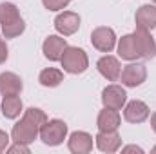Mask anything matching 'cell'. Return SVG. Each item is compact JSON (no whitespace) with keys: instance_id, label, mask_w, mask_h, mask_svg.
Masks as SVG:
<instances>
[{"instance_id":"cell-5","label":"cell","mask_w":156,"mask_h":154,"mask_svg":"<svg viewBox=\"0 0 156 154\" xmlns=\"http://www.w3.org/2000/svg\"><path fill=\"white\" fill-rule=\"evenodd\" d=\"M55 27L64 37H69V35H73V33L78 31V27H80V16H78L76 13L64 11V13H60L55 18Z\"/></svg>"},{"instance_id":"cell-2","label":"cell","mask_w":156,"mask_h":154,"mask_svg":"<svg viewBox=\"0 0 156 154\" xmlns=\"http://www.w3.org/2000/svg\"><path fill=\"white\" fill-rule=\"evenodd\" d=\"M60 62H62L64 71H67V73H71V75H80V73H83V71L87 69V64H89V62H87V54H85L82 49H78V47H66V51H64Z\"/></svg>"},{"instance_id":"cell-8","label":"cell","mask_w":156,"mask_h":154,"mask_svg":"<svg viewBox=\"0 0 156 154\" xmlns=\"http://www.w3.org/2000/svg\"><path fill=\"white\" fill-rule=\"evenodd\" d=\"M125 98L127 94L120 85H109L102 93V102L107 109H116V111L122 109V105L125 103Z\"/></svg>"},{"instance_id":"cell-9","label":"cell","mask_w":156,"mask_h":154,"mask_svg":"<svg viewBox=\"0 0 156 154\" xmlns=\"http://www.w3.org/2000/svg\"><path fill=\"white\" fill-rule=\"evenodd\" d=\"M147 116H149V107L144 102H140V100L129 102L125 111H123V118L129 123H142V121L147 120Z\"/></svg>"},{"instance_id":"cell-1","label":"cell","mask_w":156,"mask_h":154,"mask_svg":"<svg viewBox=\"0 0 156 154\" xmlns=\"http://www.w3.org/2000/svg\"><path fill=\"white\" fill-rule=\"evenodd\" d=\"M47 121V116L44 111H40V109H35V107H29L24 116H22V120L13 127V132H11V136H13V140H15V143H31V142H35L37 140V136L40 134V129H42V125Z\"/></svg>"},{"instance_id":"cell-17","label":"cell","mask_w":156,"mask_h":154,"mask_svg":"<svg viewBox=\"0 0 156 154\" xmlns=\"http://www.w3.org/2000/svg\"><path fill=\"white\" fill-rule=\"evenodd\" d=\"M118 54L123 60H136V58H140L134 35H125L123 38L120 40V44H118Z\"/></svg>"},{"instance_id":"cell-22","label":"cell","mask_w":156,"mask_h":154,"mask_svg":"<svg viewBox=\"0 0 156 154\" xmlns=\"http://www.w3.org/2000/svg\"><path fill=\"white\" fill-rule=\"evenodd\" d=\"M44 5L49 11H58V9H66V5L69 4V0H42Z\"/></svg>"},{"instance_id":"cell-28","label":"cell","mask_w":156,"mask_h":154,"mask_svg":"<svg viewBox=\"0 0 156 154\" xmlns=\"http://www.w3.org/2000/svg\"><path fill=\"white\" fill-rule=\"evenodd\" d=\"M153 154H156V147H154V149H153Z\"/></svg>"},{"instance_id":"cell-15","label":"cell","mask_w":156,"mask_h":154,"mask_svg":"<svg viewBox=\"0 0 156 154\" xmlns=\"http://www.w3.org/2000/svg\"><path fill=\"white\" fill-rule=\"evenodd\" d=\"M20 91H22V80L15 73H2L0 75V93L4 96L20 94Z\"/></svg>"},{"instance_id":"cell-18","label":"cell","mask_w":156,"mask_h":154,"mask_svg":"<svg viewBox=\"0 0 156 154\" xmlns=\"http://www.w3.org/2000/svg\"><path fill=\"white\" fill-rule=\"evenodd\" d=\"M22 111V100L18 98V94L13 96H5L2 102V113L5 118H16Z\"/></svg>"},{"instance_id":"cell-26","label":"cell","mask_w":156,"mask_h":154,"mask_svg":"<svg viewBox=\"0 0 156 154\" xmlns=\"http://www.w3.org/2000/svg\"><path fill=\"white\" fill-rule=\"evenodd\" d=\"M123 152H144V151L140 147H136V145H129V147L123 149Z\"/></svg>"},{"instance_id":"cell-27","label":"cell","mask_w":156,"mask_h":154,"mask_svg":"<svg viewBox=\"0 0 156 154\" xmlns=\"http://www.w3.org/2000/svg\"><path fill=\"white\" fill-rule=\"evenodd\" d=\"M151 125H153V131L156 132V113L153 114V118H151Z\"/></svg>"},{"instance_id":"cell-16","label":"cell","mask_w":156,"mask_h":154,"mask_svg":"<svg viewBox=\"0 0 156 154\" xmlns=\"http://www.w3.org/2000/svg\"><path fill=\"white\" fill-rule=\"evenodd\" d=\"M120 127V114L116 109H104L98 114V129L107 132V131H116Z\"/></svg>"},{"instance_id":"cell-14","label":"cell","mask_w":156,"mask_h":154,"mask_svg":"<svg viewBox=\"0 0 156 154\" xmlns=\"http://www.w3.org/2000/svg\"><path fill=\"white\" fill-rule=\"evenodd\" d=\"M96 67H98V71H100V75L104 78H107V80H111V82H115L118 80L120 76V62H118L115 56H104V58H100L98 60V64H96Z\"/></svg>"},{"instance_id":"cell-29","label":"cell","mask_w":156,"mask_h":154,"mask_svg":"<svg viewBox=\"0 0 156 154\" xmlns=\"http://www.w3.org/2000/svg\"><path fill=\"white\" fill-rule=\"evenodd\" d=\"M153 2H154V4H156V0H153Z\"/></svg>"},{"instance_id":"cell-10","label":"cell","mask_w":156,"mask_h":154,"mask_svg":"<svg viewBox=\"0 0 156 154\" xmlns=\"http://www.w3.org/2000/svg\"><path fill=\"white\" fill-rule=\"evenodd\" d=\"M156 27V7L154 5H142L136 11V29L151 31Z\"/></svg>"},{"instance_id":"cell-12","label":"cell","mask_w":156,"mask_h":154,"mask_svg":"<svg viewBox=\"0 0 156 154\" xmlns=\"http://www.w3.org/2000/svg\"><path fill=\"white\" fill-rule=\"evenodd\" d=\"M93 149V138L87 132H73L69 138V151L75 154H87Z\"/></svg>"},{"instance_id":"cell-3","label":"cell","mask_w":156,"mask_h":154,"mask_svg":"<svg viewBox=\"0 0 156 154\" xmlns=\"http://www.w3.org/2000/svg\"><path fill=\"white\" fill-rule=\"evenodd\" d=\"M67 134V125L62 120L45 121L40 129V138L45 145H60Z\"/></svg>"},{"instance_id":"cell-4","label":"cell","mask_w":156,"mask_h":154,"mask_svg":"<svg viewBox=\"0 0 156 154\" xmlns=\"http://www.w3.org/2000/svg\"><path fill=\"white\" fill-rule=\"evenodd\" d=\"M91 42L93 45L102 51V53H109L115 49V44H116V37H115V31L111 27H96L93 33H91Z\"/></svg>"},{"instance_id":"cell-25","label":"cell","mask_w":156,"mask_h":154,"mask_svg":"<svg viewBox=\"0 0 156 154\" xmlns=\"http://www.w3.org/2000/svg\"><path fill=\"white\" fill-rule=\"evenodd\" d=\"M7 60V47H5V42L0 40V64H4Z\"/></svg>"},{"instance_id":"cell-20","label":"cell","mask_w":156,"mask_h":154,"mask_svg":"<svg viewBox=\"0 0 156 154\" xmlns=\"http://www.w3.org/2000/svg\"><path fill=\"white\" fill-rule=\"evenodd\" d=\"M62 71H58V69H44L42 73H40V83L44 85V87H56L60 82H62Z\"/></svg>"},{"instance_id":"cell-13","label":"cell","mask_w":156,"mask_h":154,"mask_svg":"<svg viewBox=\"0 0 156 154\" xmlns=\"http://www.w3.org/2000/svg\"><path fill=\"white\" fill-rule=\"evenodd\" d=\"M96 145L104 152H116L122 145V138L116 134V131H100V134L96 136Z\"/></svg>"},{"instance_id":"cell-24","label":"cell","mask_w":156,"mask_h":154,"mask_svg":"<svg viewBox=\"0 0 156 154\" xmlns=\"http://www.w3.org/2000/svg\"><path fill=\"white\" fill-rule=\"evenodd\" d=\"M7 143H9V136L4 131H0V152L7 149Z\"/></svg>"},{"instance_id":"cell-6","label":"cell","mask_w":156,"mask_h":154,"mask_svg":"<svg viewBox=\"0 0 156 154\" xmlns=\"http://www.w3.org/2000/svg\"><path fill=\"white\" fill-rule=\"evenodd\" d=\"M134 40H136V47H138V53H140V58H154L156 56V44L153 37L149 35V31H144V29H136Z\"/></svg>"},{"instance_id":"cell-30","label":"cell","mask_w":156,"mask_h":154,"mask_svg":"<svg viewBox=\"0 0 156 154\" xmlns=\"http://www.w3.org/2000/svg\"><path fill=\"white\" fill-rule=\"evenodd\" d=\"M69 2H71V0H69Z\"/></svg>"},{"instance_id":"cell-23","label":"cell","mask_w":156,"mask_h":154,"mask_svg":"<svg viewBox=\"0 0 156 154\" xmlns=\"http://www.w3.org/2000/svg\"><path fill=\"white\" fill-rule=\"evenodd\" d=\"M9 152H11V154H15V152L29 154V149H27V145H26V143H16V145H13V147L9 149Z\"/></svg>"},{"instance_id":"cell-7","label":"cell","mask_w":156,"mask_h":154,"mask_svg":"<svg viewBox=\"0 0 156 154\" xmlns=\"http://www.w3.org/2000/svg\"><path fill=\"white\" fill-rule=\"evenodd\" d=\"M147 76V69L142 64H129L123 71H122V83L127 87H136L140 83L145 82Z\"/></svg>"},{"instance_id":"cell-21","label":"cell","mask_w":156,"mask_h":154,"mask_svg":"<svg viewBox=\"0 0 156 154\" xmlns=\"http://www.w3.org/2000/svg\"><path fill=\"white\" fill-rule=\"evenodd\" d=\"M24 29H26V24H24V20H22V18H20L18 22H15V24L2 26V33H4V37H5V38H15V37H18Z\"/></svg>"},{"instance_id":"cell-11","label":"cell","mask_w":156,"mask_h":154,"mask_svg":"<svg viewBox=\"0 0 156 154\" xmlns=\"http://www.w3.org/2000/svg\"><path fill=\"white\" fill-rule=\"evenodd\" d=\"M66 47H67V44H66L64 38H60V37H49V38L44 42V47L42 49H44L45 58H49L51 62H56V60L62 58Z\"/></svg>"},{"instance_id":"cell-19","label":"cell","mask_w":156,"mask_h":154,"mask_svg":"<svg viewBox=\"0 0 156 154\" xmlns=\"http://www.w3.org/2000/svg\"><path fill=\"white\" fill-rule=\"evenodd\" d=\"M20 20L18 9L13 4H0V24L2 26H9Z\"/></svg>"}]
</instances>
